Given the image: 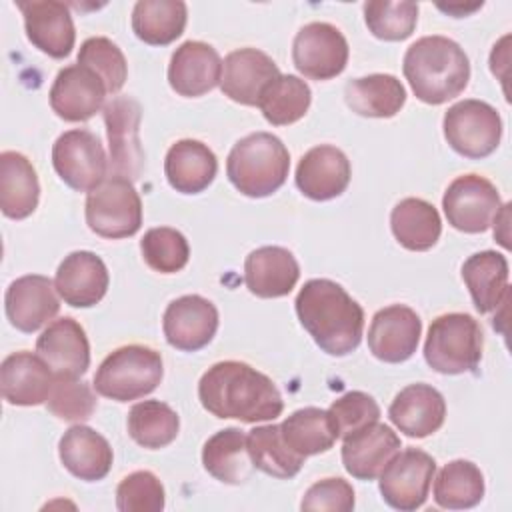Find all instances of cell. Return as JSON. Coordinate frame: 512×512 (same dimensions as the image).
I'll use <instances>...</instances> for the list:
<instances>
[{
	"instance_id": "1",
	"label": "cell",
	"mask_w": 512,
	"mask_h": 512,
	"mask_svg": "<svg viewBox=\"0 0 512 512\" xmlns=\"http://www.w3.org/2000/svg\"><path fill=\"white\" fill-rule=\"evenodd\" d=\"M198 398L212 416L256 424L282 414L284 402L276 384L256 368L238 360L210 366L198 382Z\"/></svg>"
},
{
	"instance_id": "2",
	"label": "cell",
	"mask_w": 512,
	"mask_h": 512,
	"mask_svg": "<svg viewBox=\"0 0 512 512\" xmlns=\"http://www.w3.org/2000/svg\"><path fill=\"white\" fill-rule=\"evenodd\" d=\"M296 314L312 340L330 356L354 352L362 340L364 310L334 280H308L296 296Z\"/></svg>"
},
{
	"instance_id": "3",
	"label": "cell",
	"mask_w": 512,
	"mask_h": 512,
	"mask_svg": "<svg viewBox=\"0 0 512 512\" xmlns=\"http://www.w3.org/2000/svg\"><path fill=\"white\" fill-rule=\"evenodd\" d=\"M402 72L418 100L438 106L464 92L470 60L458 42L446 36H424L408 46Z\"/></svg>"
},
{
	"instance_id": "4",
	"label": "cell",
	"mask_w": 512,
	"mask_h": 512,
	"mask_svg": "<svg viewBox=\"0 0 512 512\" xmlns=\"http://www.w3.org/2000/svg\"><path fill=\"white\" fill-rule=\"evenodd\" d=\"M290 154L282 140L270 132H254L240 138L226 160L232 186L250 198L274 194L288 178Z\"/></svg>"
},
{
	"instance_id": "5",
	"label": "cell",
	"mask_w": 512,
	"mask_h": 512,
	"mask_svg": "<svg viewBox=\"0 0 512 512\" xmlns=\"http://www.w3.org/2000/svg\"><path fill=\"white\" fill-rule=\"evenodd\" d=\"M164 374L162 356L154 348L128 344L110 352L94 374V388L100 396L130 402L156 390Z\"/></svg>"
},
{
	"instance_id": "6",
	"label": "cell",
	"mask_w": 512,
	"mask_h": 512,
	"mask_svg": "<svg viewBox=\"0 0 512 512\" xmlns=\"http://www.w3.org/2000/svg\"><path fill=\"white\" fill-rule=\"evenodd\" d=\"M482 346L480 324L470 314L450 312L432 320L424 342V360L440 374H464L480 364Z\"/></svg>"
},
{
	"instance_id": "7",
	"label": "cell",
	"mask_w": 512,
	"mask_h": 512,
	"mask_svg": "<svg viewBox=\"0 0 512 512\" xmlns=\"http://www.w3.org/2000/svg\"><path fill=\"white\" fill-rule=\"evenodd\" d=\"M88 228L110 240L134 236L142 224V202L130 180L108 176L86 196Z\"/></svg>"
},
{
	"instance_id": "8",
	"label": "cell",
	"mask_w": 512,
	"mask_h": 512,
	"mask_svg": "<svg viewBox=\"0 0 512 512\" xmlns=\"http://www.w3.org/2000/svg\"><path fill=\"white\" fill-rule=\"evenodd\" d=\"M444 138L460 156L480 160L490 156L502 138V120L494 106L482 100H460L444 114Z\"/></svg>"
},
{
	"instance_id": "9",
	"label": "cell",
	"mask_w": 512,
	"mask_h": 512,
	"mask_svg": "<svg viewBox=\"0 0 512 512\" xmlns=\"http://www.w3.org/2000/svg\"><path fill=\"white\" fill-rule=\"evenodd\" d=\"M52 164L66 186L90 192L106 180L108 158L96 134L74 128L60 134L52 146Z\"/></svg>"
},
{
	"instance_id": "10",
	"label": "cell",
	"mask_w": 512,
	"mask_h": 512,
	"mask_svg": "<svg viewBox=\"0 0 512 512\" xmlns=\"http://www.w3.org/2000/svg\"><path fill=\"white\" fill-rule=\"evenodd\" d=\"M104 124L108 136L110 176L126 180L140 178L144 170V150L140 146L142 108L130 96H116L104 106Z\"/></svg>"
},
{
	"instance_id": "11",
	"label": "cell",
	"mask_w": 512,
	"mask_h": 512,
	"mask_svg": "<svg viewBox=\"0 0 512 512\" xmlns=\"http://www.w3.org/2000/svg\"><path fill=\"white\" fill-rule=\"evenodd\" d=\"M434 472L436 462L424 450H398L380 472V494L388 506L412 512L426 502Z\"/></svg>"
},
{
	"instance_id": "12",
	"label": "cell",
	"mask_w": 512,
	"mask_h": 512,
	"mask_svg": "<svg viewBox=\"0 0 512 512\" xmlns=\"http://www.w3.org/2000/svg\"><path fill=\"white\" fill-rule=\"evenodd\" d=\"M448 224L466 234H480L490 228L502 208L496 186L478 174H464L450 182L442 196Z\"/></svg>"
},
{
	"instance_id": "13",
	"label": "cell",
	"mask_w": 512,
	"mask_h": 512,
	"mask_svg": "<svg viewBox=\"0 0 512 512\" xmlns=\"http://www.w3.org/2000/svg\"><path fill=\"white\" fill-rule=\"evenodd\" d=\"M348 42L328 22L302 26L292 44V60L300 74L312 80L336 78L348 64Z\"/></svg>"
},
{
	"instance_id": "14",
	"label": "cell",
	"mask_w": 512,
	"mask_h": 512,
	"mask_svg": "<svg viewBox=\"0 0 512 512\" xmlns=\"http://www.w3.org/2000/svg\"><path fill=\"white\" fill-rule=\"evenodd\" d=\"M166 342L182 352H196L210 344L218 330L216 306L198 294H186L172 300L162 318Z\"/></svg>"
},
{
	"instance_id": "15",
	"label": "cell",
	"mask_w": 512,
	"mask_h": 512,
	"mask_svg": "<svg viewBox=\"0 0 512 512\" xmlns=\"http://www.w3.org/2000/svg\"><path fill=\"white\" fill-rule=\"evenodd\" d=\"M422 320L404 304H392L378 310L368 328L370 352L388 364L408 360L420 342Z\"/></svg>"
},
{
	"instance_id": "16",
	"label": "cell",
	"mask_w": 512,
	"mask_h": 512,
	"mask_svg": "<svg viewBox=\"0 0 512 512\" xmlns=\"http://www.w3.org/2000/svg\"><path fill=\"white\" fill-rule=\"evenodd\" d=\"M102 78L82 64L62 68L50 88V106L66 122H86L104 106Z\"/></svg>"
},
{
	"instance_id": "17",
	"label": "cell",
	"mask_w": 512,
	"mask_h": 512,
	"mask_svg": "<svg viewBox=\"0 0 512 512\" xmlns=\"http://www.w3.org/2000/svg\"><path fill=\"white\" fill-rule=\"evenodd\" d=\"M4 308L16 330L32 334L58 314L60 300L56 296V286L48 276L26 274L8 286Z\"/></svg>"
},
{
	"instance_id": "18",
	"label": "cell",
	"mask_w": 512,
	"mask_h": 512,
	"mask_svg": "<svg viewBox=\"0 0 512 512\" xmlns=\"http://www.w3.org/2000/svg\"><path fill=\"white\" fill-rule=\"evenodd\" d=\"M36 354L56 378H78L90 366V344L84 328L74 318H58L36 340Z\"/></svg>"
},
{
	"instance_id": "19",
	"label": "cell",
	"mask_w": 512,
	"mask_h": 512,
	"mask_svg": "<svg viewBox=\"0 0 512 512\" xmlns=\"http://www.w3.org/2000/svg\"><path fill=\"white\" fill-rule=\"evenodd\" d=\"M18 8L24 16L26 36L38 50L52 58H64L72 52L76 30L64 2L32 0L18 2Z\"/></svg>"
},
{
	"instance_id": "20",
	"label": "cell",
	"mask_w": 512,
	"mask_h": 512,
	"mask_svg": "<svg viewBox=\"0 0 512 512\" xmlns=\"http://www.w3.org/2000/svg\"><path fill=\"white\" fill-rule=\"evenodd\" d=\"M350 184V162L346 154L330 144L310 148L298 162L296 186L310 200H332Z\"/></svg>"
},
{
	"instance_id": "21",
	"label": "cell",
	"mask_w": 512,
	"mask_h": 512,
	"mask_svg": "<svg viewBox=\"0 0 512 512\" xmlns=\"http://www.w3.org/2000/svg\"><path fill=\"white\" fill-rule=\"evenodd\" d=\"M54 372L32 352L20 350L2 360L0 390L12 406H38L48 400L54 386Z\"/></svg>"
},
{
	"instance_id": "22",
	"label": "cell",
	"mask_w": 512,
	"mask_h": 512,
	"mask_svg": "<svg viewBox=\"0 0 512 512\" xmlns=\"http://www.w3.org/2000/svg\"><path fill=\"white\" fill-rule=\"evenodd\" d=\"M280 76L276 62L256 48L230 52L222 62L220 88L224 96L244 106H258V98L268 82Z\"/></svg>"
},
{
	"instance_id": "23",
	"label": "cell",
	"mask_w": 512,
	"mask_h": 512,
	"mask_svg": "<svg viewBox=\"0 0 512 512\" xmlns=\"http://www.w3.org/2000/svg\"><path fill=\"white\" fill-rule=\"evenodd\" d=\"M222 78V60L218 52L198 40L180 44L168 64V82L172 90L186 98L210 92Z\"/></svg>"
},
{
	"instance_id": "24",
	"label": "cell",
	"mask_w": 512,
	"mask_h": 512,
	"mask_svg": "<svg viewBox=\"0 0 512 512\" xmlns=\"http://www.w3.org/2000/svg\"><path fill=\"white\" fill-rule=\"evenodd\" d=\"M54 286L66 304L90 308L98 304L108 290L106 264L90 250H76L60 262Z\"/></svg>"
},
{
	"instance_id": "25",
	"label": "cell",
	"mask_w": 512,
	"mask_h": 512,
	"mask_svg": "<svg viewBox=\"0 0 512 512\" xmlns=\"http://www.w3.org/2000/svg\"><path fill=\"white\" fill-rule=\"evenodd\" d=\"M390 422L410 438H426L440 430L446 418L444 396L430 384H410L402 388L390 408Z\"/></svg>"
},
{
	"instance_id": "26",
	"label": "cell",
	"mask_w": 512,
	"mask_h": 512,
	"mask_svg": "<svg viewBox=\"0 0 512 512\" xmlns=\"http://www.w3.org/2000/svg\"><path fill=\"white\" fill-rule=\"evenodd\" d=\"M400 446V438L390 426L374 422L344 438L342 462L352 478L374 480Z\"/></svg>"
},
{
	"instance_id": "27",
	"label": "cell",
	"mask_w": 512,
	"mask_h": 512,
	"mask_svg": "<svg viewBox=\"0 0 512 512\" xmlns=\"http://www.w3.org/2000/svg\"><path fill=\"white\" fill-rule=\"evenodd\" d=\"M300 278L294 254L282 246L252 250L244 262V284L258 298H280L292 292Z\"/></svg>"
},
{
	"instance_id": "28",
	"label": "cell",
	"mask_w": 512,
	"mask_h": 512,
	"mask_svg": "<svg viewBox=\"0 0 512 512\" xmlns=\"http://www.w3.org/2000/svg\"><path fill=\"white\" fill-rule=\"evenodd\" d=\"M64 468L86 482L102 480L112 468V448L108 440L90 426L76 424L64 432L58 444Z\"/></svg>"
},
{
	"instance_id": "29",
	"label": "cell",
	"mask_w": 512,
	"mask_h": 512,
	"mask_svg": "<svg viewBox=\"0 0 512 512\" xmlns=\"http://www.w3.org/2000/svg\"><path fill=\"white\" fill-rule=\"evenodd\" d=\"M218 172L214 152L200 140L184 138L170 146L164 160L168 184L182 194H198L206 190Z\"/></svg>"
},
{
	"instance_id": "30",
	"label": "cell",
	"mask_w": 512,
	"mask_h": 512,
	"mask_svg": "<svg viewBox=\"0 0 512 512\" xmlns=\"http://www.w3.org/2000/svg\"><path fill=\"white\" fill-rule=\"evenodd\" d=\"M40 198V184L32 162L14 150L0 154V208L12 220L28 218Z\"/></svg>"
},
{
	"instance_id": "31",
	"label": "cell",
	"mask_w": 512,
	"mask_h": 512,
	"mask_svg": "<svg viewBox=\"0 0 512 512\" xmlns=\"http://www.w3.org/2000/svg\"><path fill=\"white\" fill-rule=\"evenodd\" d=\"M462 280L476 310L488 314L508 298V260L494 250L476 252L462 264Z\"/></svg>"
},
{
	"instance_id": "32",
	"label": "cell",
	"mask_w": 512,
	"mask_h": 512,
	"mask_svg": "<svg viewBox=\"0 0 512 512\" xmlns=\"http://www.w3.org/2000/svg\"><path fill=\"white\" fill-rule=\"evenodd\" d=\"M344 100L358 116L392 118L404 106L406 90L392 74H370L350 80L344 86Z\"/></svg>"
},
{
	"instance_id": "33",
	"label": "cell",
	"mask_w": 512,
	"mask_h": 512,
	"mask_svg": "<svg viewBox=\"0 0 512 512\" xmlns=\"http://www.w3.org/2000/svg\"><path fill=\"white\" fill-rule=\"evenodd\" d=\"M202 464L210 476L224 484L246 482L252 474L246 434L236 426L218 430L204 442Z\"/></svg>"
},
{
	"instance_id": "34",
	"label": "cell",
	"mask_w": 512,
	"mask_h": 512,
	"mask_svg": "<svg viewBox=\"0 0 512 512\" xmlns=\"http://www.w3.org/2000/svg\"><path fill=\"white\" fill-rule=\"evenodd\" d=\"M390 228L400 246L412 252H424L438 242L442 220L430 202L422 198H404L392 208Z\"/></svg>"
},
{
	"instance_id": "35",
	"label": "cell",
	"mask_w": 512,
	"mask_h": 512,
	"mask_svg": "<svg viewBox=\"0 0 512 512\" xmlns=\"http://www.w3.org/2000/svg\"><path fill=\"white\" fill-rule=\"evenodd\" d=\"M186 18L182 0H140L132 10V30L150 46H166L182 36Z\"/></svg>"
},
{
	"instance_id": "36",
	"label": "cell",
	"mask_w": 512,
	"mask_h": 512,
	"mask_svg": "<svg viewBox=\"0 0 512 512\" xmlns=\"http://www.w3.org/2000/svg\"><path fill=\"white\" fill-rule=\"evenodd\" d=\"M246 448L254 468L280 480L296 476L304 464V456L284 442L278 424L252 428L246 434Z\"/></svg>"
},
{
	"instance_id": "37",
	"label": "cell",
	"mask_w": 512,
	"mask_h": 512,
	"mask_svg": "<svg viewBox=\"0 0 512 512\" xmlns=\"http://www.w3.org/2000/svg\"><path fill=\"white\" fill-rule=\"evenodd\" d=\"M280 432L284 442L304 458L328 452L338 438L328 410L314 406L292 412L280 424Z\"/></svg>"
},
{
	"instance_id": "38",
	"label": "cell",
	"mask_w": 512,
	"mask_h": 512,
	"mask_svg": "<svg viewBox=\"0 0 512 512\" xmlns=\"http://www.w3.org/2000/svg\"><path fill=\"white\" fill-rule=\"evenodd\" d=\"M310 102L312 92L302 78L294 74H280L262 90L258 108L270 124L288 126L308 112Z\"/></svg>"
},
{
	"instance_id": "39",
	"label": "cell",
	"mask_w": 512,
	"mask_h": 512,
	"mask_svg": "<svg viewBox=\"0 0 512 512\" xmlns=\"http://www.w3.org/2000/svg\"><path fill=\"white\" fill-rule=\"evenodd\" d=\"M484 496V476L470 460H452L436 476L434 502L440 508L464 510Z\"/></svg>"
},
{
	"instance_id": "40",
	"label": "cell",
	"mask_w": 512,
	"mask_h": 512,
	"mask_svg": "<svg viewBox=\"0 0 512 512\" xmlns=\"http://www.w3.org/2000/svg\"><path fill=\"white\" fill-rule=\"evenodd\" d=\"M180 428L178 414L160 400H144L128 412L130 438L148 450H158L176 440Z\"/></svg>"
},
{
	"instance_id": "41",
	"label": "cell",
	"mask_w": 512,
	"mask_h": 512,
	"mask_svg": "<svg viewBox=\"0 0 512 512\" xmlns=\"http://www.w3.org/2000/svg\"><path fill=\"white\" fill-rule=\"evenodd\" d=\"M364 20L368 30L388 42L406 40L418 22V4L410 0L402 2H388V0H374L364 4Z\"/></svg>"
},
{
	"instance_id": "42",
	"label": "cell",
	"mask_w": 512,
	"mask_h": 512,
	"mask_svg": "<svg viewBox=\"0 0 512 512\" xmlns=\"http://www.w3.org/2000/svg\"><path fill=\"white\" fill-rule=\"evenodd\" d=\"M140 250L144 262L160 274L180 272L190 258V248L184 234L168 226L150 228L140 242Z\"/></svg>"
},
{
	"instance_id": "43",
	"label": "cell",
	"mask_w": 512,
	"mask_h": 512,
	"mask_svg": "<svg viewBox=\"0 0 512 512\" xmlns=\"http://www.w3.org/2000/svg\"><path fill=\"white\" fill-rule=\"evenodd\" d=\"M78 64L94 70L102 78L110 94H116L124 86L128 76V64L122 50L104 36H94L82 42L78 52Z\"/></svg>"
},
{
	"instance_id": "44",
	"label": "cell",
	"mask_w": 512,
	"mask_h": 512,
	"mask_svg": "<svg viewBox=\"0 0 512 512\" xmlns=\"http://www.w3.org/2000/svg\"><path fill=\"white\" fill-rule=\"evenodd\" d=\"M46 406L60 420L82 422L96 410V396L92 388L82 380L56 378Z\"/></svg>"
},
{
	"instance_id": "45",
	"label": "cell",
	"mask_w": 512,
	"mask_h": 512,
	"mask_svg": "<svg viewBox=\"0 0 512 512\" xmlns=\"http://www.w3.org/2000/svg\"><path fill=\"white\" fill-rule=\"evenodd\" d=\"M120 512H160L164 508V486L148 470H138L122 478L116 488Z\"/></svg>"
},
{
	"instance_id": "46",
	"label": "cell",
	"mask_w": 512,
	"mask_h": 512,
	"mask_svg": "<svg viewBox=\"0 0 512 512\" xmlns=\"http://www.w3.org/2000/svg\"><path fill=\"white\" fill-rule=\"evenodd\" d=\"M328 414L336 428L338 438H346V436L378 422L380 406L376 404V400L370 394L352 390V392H346L344 396H340L338 400H334L328 408Z\"/></svg>"
},
{
	"instance_id": "47",
	"label": "cell",
	"mask_w": 512,
	"mask_h": 512,
	"mask_svg": "<svg viewBox=\"0 0 512 512\" xmlns=\"http://www.w3.org/2000/svg\"><path fill=\"white\" fill-rule=\"evenodd\" d=\"M300 508L348 512L354 508V490L344 478H324L306 490Z\"/></svg>"
}]
</instances>
